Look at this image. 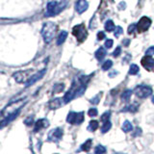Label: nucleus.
I'll list each match as a JSON object with an SVG mask.
<instances>
[{"mask_svg": "<svg viewBox=\"0 0 154 154\" xmlns=\"http://www.w3.org/2000/svg\"><path fill=\"white\" fill-rule=\"evenodd\" d=\"M49 125V122L46 119H41L37 120L35 122V127H34V132H38L41 131L42 129H45L46 127H48Z\"/></svg>", "mask_w": 154, "mask_h": 154, "instance_id": "12", "label": "nucleus"}, {"mask_svg": "<svg viewBox=\"0 0 154 154\" xmlns=\"http://www.w3.org/2000/svg\"><path fill=\"white\" fill-rule=\"evenodd\" d=\"M106 55H107V51H106L104 47H99L94 53V56L98 61H102Z\"/></svg>", "mask_w": 154, "mask_h": 154, "instance_id": "15", "label": "nucleus"}, {"mask_svg": "<svg viewBox=\"0 0 154 154\" xmlns=\"http://www.w3.org/2000/svg\"><path fill=\"white\" fill-rule=\"evenodd\" d=\"M146 54L148 55V56H153L154 55V46L149 47L148 49L146 51Z\"/></svg>", "mask_w": 154, "mask_h": 154, "instance_id": "35", "label": "nucleus"}, {"mask_svg": "<svg viewBox=\"0 0 154 154\" xmlns=\"http://www.w3.org/2000/svg\"><path fill=\"white\" fill-rule=\"evenodd\" d=\"M141 134H142V129L140 127H137L136 130H135V133L132 135V136L133 137H137V136H139V135H141Z\"/></svg>", "mask_w": 154, "mask_h": 154, "instance_id": "37", "label": "nucleus"}, {"mask_svg": "<svg viewBox=\"0 0 154 154\" xmlns=\"http://www.w3.org/2000/svg\"><path fill=\"white\" fill-rule=\"evenodd\" d=\"M110 117H111V112H105L103 115H102V117H101V120H102L103 122H107V120H109L110 119Z\"/></svg>", "mask_w": 154, "mask_h": 154, "instance_id": "31", "label": "nucleus"}, {"mask_svg": "<svg viewBox=\"0 0 154 154\" xmlns=\"http://www.w3.org/2000/svg\"><path fill=\"white\" fill-rule=\"evenodd\" d=\"M101 95H102V93H100V94H98L97 95H95L94 98H91V99L90 100V102H91V104H94V105L98 104V103H99V101H100Z\"/></svg>", "mask_w": 154, "mask_h": 154, "instance_id": "26", "label": "nucleus"}, {"mask_svg": "<svg viewBox=\"0 0 154 154\" xmlns=\"http://www.w3.org/2000/svg\"><path fill=\"white\" fill-rule=\"evenodd\" d=\"M57 25L53 22H45L42 28V36L45 43H50L57 33Z\"/></svg>", "mask_w": 154, "mask_h": 154, "instance_id": "2", "label": "nucleus"}, {"mask_svg": "<svg viewBox=\"0 0 154 154\" xmlns=\"http://www.w3.org/2000/svg\"><path fill=\"white\" fill-rule=\"evenodd\" d=\"M142 65L146 69V70H151L153 67H154V59L151 57V56H148V55H146L144 56L142 61Z\"/></svg>", "mask_w": 154, "mask_h": 154, "instance_id": "11", "label": "nucleus"}, {"mask_svg": "<svg viewBox=\"0 0 154 154\" xmlns=\"http://www.w3.org/2000/svg\"><path fill=\"white\" fill-rule=\"evenodd\" d=\"M33 69H26V70H19L14 73L13 77L17 83H26V82L31 78L33 75Z\"/></svg>", "mask_w": 154, "mask_h": 154, "instance_id": "5", "label": "nucleus"}, {"mask_svg": "<svg viewBox=\"0 0 154 154\" xmlns=\"http://www.w3.org/2000/svg\"><path fill=\"white\" fill-rule=\"evenodd\" d=\"M132 129H133L132 124L130 123L128 120H125L122 124V131L123 132H129V131H131Z\"/></svg>", "mask_w": 154, "mask_h": 154, "instance_id": "22", "label": "nucleus"}, {"mask_svg": "<svg viewBox=\"0 0 154 154\" xmlns=\"http://www.w3.org/2000/svg\"><path fill=\"white\" fill-rule=\"evenodd\" d=\"M115 37L116 38H119L120 35H122V34L123 33V29L120 27V26H118V27H116L115 28Z\"/></svg>", "mask_w": 154, "mask_h": 154, "instance_id": "30", "label": "nucleus"}, {"mask_svg": "<svg viewBox=\"0 0 154 154\" xmlns=\"http://www.w3.org/2000/svg\"><path fill=\"white\" fill-rule=\"evenodd\" d=\"M152 103L154 104V96H153V97H152Z\"/></svg>", "mask_w": 154, "mask_h": 154, "instance_id": "40", "label": "nucleus"}, {"mask_svg": "<svg viewBox=\"0 0 154 154\" xmlns=\"http://www.w3.org/2000/svg\"><path fill=\"white\" fill-rule=\"evenodd\" d=\"M136 27H137V25L136 24H131L129 27H128V34H132L134 31H135V29H136Z\"/></svg>", "mask_w": 154, "mask_h": 154, "instance_id": "36", "label": "nucleus"}, {"mask_svg": "<svg viewBox=\"0 0 154 154\" xmlns=\"http://www.w3.org/2000/svg\"><path fill=\"white\" fill-rule=\"evenodd\" d=\"M89 7V3L87 0H78L75 4V10L78 14H83Z\"/></svg>", "mask_w": 154, "mask_h": 154, "instance_id": "13", "label": "nucleus"}, {"mask_svg": "<svg viewBox=\"0 0 154 154\" xmlns=\"http://www.w3.org/2000/svg\"><path fill=\"white\" fill-rule=\"evenodd\" d=\"M112 66H113V62L111 61V60H107V61H105L104 63H103V65H102V66H101V69H102V70H108V69H110L111 67H112Z\"/></svg>", "mask_w": 154, "mask_h": 154, "instance_id": "24", "label": "nucleus"}, {"mask_svg": "<svg viewBox=\"0 0 154 154\" xmlns=\"http://www.w3.org/2000/svg\"><path fill=\"white\" fill-rule=\"evenodd\" d=\"M115 24L113 22V20H107L105 23V30L107 32H113L115 30Z\"/></svg>", "mask_w": 154, "mask_h": 154, "instance_id": "19", "label": "nucleus"}, {"mask_svg": "<svg viewBox=\"0 0 154 154\" xmlns=\"http://www.w3.org/2000/svg\"><path fill=\"white\" fill-rule=\"evenodd\" d=\"M45 72H46V69H42V70H41V71L37 72L36 74H33V75L31 76V78L29 79V80L26 82V83H25V87H26V88H28V87L32 86L33 84H35L38 80L42 79V77H43V75L45 74Z\"/></svg>", "mask_w": 154, "mask_h": 154, "instance_id": "10", "label": "nucleus"}, {"mask_svg": "<svg viewBox=\"0 0 154 154\" xmlns=\"http://www.w3.org/2000/svg\"><path fill=\"white\" fill-rule=\"evenodd\" d=\"M66 6V1H50L47 3L45 17H55L59 14Z\"/></svg>", "mask_w": 154, "mask_h": 154, "instance_id": "3", "label": "nucleus"}, {"mask_svg": "<svg viewBox=\"0 0 154 154\" xmlns=\"http://www.w3.org/2000/svg\"><path fill=\"white\" fill-rule=\"evenodd\" d=\"M139 66L137 65H135V64H132L131 66H130L129 67V74L130 75H135V74H137L138 72H139Z\"/></svg>", "mask_w": 154, "mask_h": 154, "instance_id": "23", "label": "nucleus"}, {"mask_svg": "<svg viewBox=\"0 0 154 154\" xmlns=\"http://www.w3.org/2000/svg\"><path fill=\"white\" fill-rule=\"evenodd\" d=\"M106 152V148L102 146H97L94 148V153L99 154V153H105Z\"/></svg>", "mask_w": 154, "mask_h": 154, "instance_id": "29", "label": "nucleus"}, {"mask_svg": "<svg viewBox=\"0 0 154 154\" xmlns=\"http://www.w3.org/2000/svg\"><path fill=\"white\" fill-rule=\"evenodd\" d=\"M113 43H114V42H113V40H111V38H109V40H107L105 42V47L106 48H111L113 46Z\"/></svg>", "mask_w": 154, "mask_h": 154, "instance_id": "33", "label": "nucleus"}, {"mask_svg": "<svg viewBox=\"0 0 154 154\" xmlns=\"http://www.w3.org/2000/svg\"><path fill=\"white\" fill-rule=\"evenodd\" d=\"M131 95H132V91L131 90L124 91L122 93V101H129L130 97H131Z\"/></svg>", "mask_w": 154, "mask_h": 154, "instance_id": "20", "label": "nucleus"}, {"mask_svg": "<svg viewBox=\"0 0 154 154\" xmlns=\"http://www.w3.org/2000/svg\"><path fill=\"white\" fill-rule=\"evenodd\" d=\"M62 100L63 99H61V98H54V99L50 100L49 102H48V107H49L51 110L59 109L63 104Z\"/></svg>", "mask_w": 154, "mask_h": 154, "instance_id": "14", "label": "nucleus"}, {"mask_svg": "<svg viewBox=\"0 0 154 154\" xmlns=\"http://www.w3.org/2000/svg\"><path fill=\"white\" fill-rule=\"evenodd\" d=\"M91 143H93V141H91V139H89V140H87V141L82 144L81 146V147H80V149L79 150H84V151H89L90 149H91ZM78 150V151H79Z\"/></svg>", "mask_w": 154, "mask_h": 154, "instance_id": "17", "label": "nucleus"}, {"mask_svg": "<svg viewBox=\"0 0 154 154\" xmlns=\"http://www.w3.org/2000/svg\"><path fill=\"white\" fill-rule=\"evenodd\" d=\"M138 110V106H135V105H130V106H127V107H125V109L122 110V112H136Z\"/></svg>", "mask_w": 154, "mask_h": 154, "instance_id": "25", "label": "nucleus"}, {"mask_svg": "<svg viewBox=\"0 0 154 154\" xmlns=\"http://www.w3.org/2000/svg\"><path fill=\"white\" fill-rule=\"evenodd\" d=\"M63 137V129L61 128H56V129H53L49 132L48 134V140L51 142H58L60 141Z\"/></svg>", "mask_w": 154, "mask_h": 154, "instance_id": "9", "label": "nucleus"}, {"mask_svg": "<svg viewBox=\"0 0 154 154\" xmlns=\"http://www.w3.org/2000/svg\"><path fill=\"white\" fill-rule=\"evenodd\" d=\"M64 89H65V85L64 84H58V85L54 86V89H53V91H54L55 94H58V93H61V91Z\"/></svg>", "mask_w": 154, "mask_h": 154, "instance_id": "27", "label": "nucleus"}, {"mask_svg": "<svg viewBox=\"0 0 154 154\" xmlns=\"http://www.w3.org/2000/svg\"><path fill=\"white\" fill-rule=\"evenodd\" d=\"M151 25V19L147 17H143L137 24V29L140 33H143L148 30Z\"/></svg>", "mask_w": 154, "mask_h": 154, "instance_id": "8", "label": "nucleus"}, {"mask_svg": "<svg viewBox=\"0 0 154 154\" xmlns=\"http://www.w3.org/2000/svg\"><path fill=\"white\" fill-rule=\"evenodd\" d=\"M72 35L76 37L77 41L79 42H83L88 37V32H87V29L84 24L81 23L72 28Z\"/></svg>", "mask_w": 154, "mask_h": 154, "instance_id": "4", "label": "nucleus"}, {"mask_svg": "<svg viewBox=\"0 0 154 154\" xmlns=\"http://www.w3.org/2000/svg\"><path fill=\"white\" fill-rule=\"evenodd\" d=\"M129 43H130V41L128 40V38H125V40H123V45L125 46H128L129 45Z\"/></svg>", "mask_w": 154, "mask_h": 154, "instance_id": "39", "label": "nucleus"}, {"mask_svg": "<svg viewBox=\"0 0 154 154\" xmlns=\"http://www.w3.org/2000/svg\"><path fill=\"white\" fill-rule=\"evenodd\" d=\"M98 114V111L96 108H91L89 111H88V115L90 116L91 118H94V117H96Z\"/></svg>", "mask_w": 154, "mask_h": 154, "instance_id": "28", "label": "nucleus"}, {"mask_svg": "<svg viewBox=\"0 0 154 154\" xmlns=\"http://www.w3.org/2000/svg\"><path fill=\"white\" fill-rule=\"evenodd\" d=\"M135 94L139 98H146L152 94V89L149 86L141 85L135 89Z\"/></svg>", "mask_w": 154, "mask_h": 154, "instance_id": "7", "label": "nucleus"}, {"mask_svg": "<svg viewBox=\"0 0 154 154\" xmlns=\"http://www.w3.org/2000/svg\"><path fill=\"white\" fill-rule=\"evenodd\" d=\"M66 122L70 124H81L84 122V112H69L67 115Z\"/></svg>", "mask_w": 154, "mask_h": 154, "instance_id": "6", "label": "nucleus"}, {"mask_svg": "<svg viewBox=\"0 0 154 154\" xmlns=\"http://www.w3.org/2000/svg\"><path fill=\"white\" fill-rule=\"evenodd\" d=\"M66 37H67V32H66V31H62V32L60 33L59 37H58V38H57V45H63V43L65 42Z\"/></svg>", "mask_w": 154, "mask_h": 154, "instance_id": "16", "label": "nucleus"}, {"mask_svg": "<svg viewBox=\"0 0 154 154\" xmlns=\"http://www.w3.org/2000/svg\"><path fill=\"white\" fill-rule=\"evenodd\" d=\"M97 128H98V122L97 120H91V122H90V123L88 125V130L90 132H94Z\"/></svg>", "mask_w": 154, "mask_h": 154, "instance_id": "18", "label": "nucleus"}, {"mask_svg": "<svg viewBox=\"0 0 154 154\" xmlns=\"http://www.w3.org/2000/svg\"><path fill=\"white\" fill-rule=\"evenodd\" d=\"M120 53H122V47H120V46H118L117 48H116V50L113 52V56L117 58V57H119V56L120 55Z\"/></svg>", "mask_w": 154, "mask_h": 154, "instance_id": "32", "label": "nucleus"}, {"mask_svg": "<svg viewBox=\"0 0 154 154\" xmlns=\"http://www.w3.org/2000/svg\"><path fill=\"white\" fill-rule=\"evenodd\" d=\"M105 38H106V35H105L104 32H102V31L98 32V34H97V40L98 41H102Z\"/></svg>", "mask_w": 154, "mask_h": 154, "instance_id": "34", "label": "nucleus"}, {"mask_svg": "<svg viewBox=\"0 0 154 154\" xmlns=\"http://www.w3.org/2000/svg\"><path fill=\"white\" fill-rule=\"evenodd\" d=\"M33 117H29L27 119H25V122H25L27 125H31L32 123H33Z\"/></svg>", "mask_w": 154, "mask_h": 154, "instance_id": "38", "label": "nucleus"}, {"mask_svg": "<svg viewBox=\"0 0 154 154\" xmlns=\"http://www.w3.org/2000/svg\"><path fill=\"white\" fill-rule=\"evenodd\" d=\"M25 103H26V98L12 101V102H10L3 109V111L1 112V116L3 118H7L9 116H12L14 114H19V111L25 105Z\"/></svg>", "mask_w": 154, "mask_h": 154, "instance_id": "1", "label": "nucleus"}, {"mask_svg": "<svg viewBox=\"0 0 154 154\" xmlns=\"http://www.w3.org/2000/svg\"><path fill=\"white\" fill-rule=\"evenodd\" d=\"M111 127H112V123H111L110 120H107V122H105L102 125V127H101V133H106L108 132L109 130L111 129Z\"/></svg>", "mask_w": 154, "mask_h": 154, "instance_id": "21", "label": "nucleus"}]
</instances>
